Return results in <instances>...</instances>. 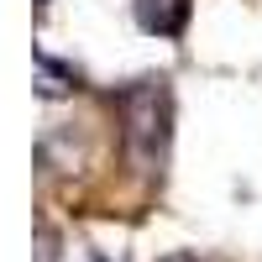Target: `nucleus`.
Masks as SVG:
<instances>
[{"instance_id":"1","label":"nucleus","mask_w":262,"mask_h":262,"mask_svg":"<svg viewBox=\"0 0 262 262\" xmlns=\"http://www.w3.org/2000/svg\"><path fill=\"white\" fill-rule=\"evenodd\" d=\"M126 121H131L137 158L142 163L163 158V142H168V90H163V79H142L126 95Z\"/></svg>"},{"instance_id":"2","label":"nucleus","mask_w":262,"mask_h":262,"mask_svg":"<svg viewBox=\"0 0 262 262\" xmlns=\"http://www.w3.org/2000/svg\"><path fill=\"white\" fill-rule=\"evenodd\" d=\"M137 16H142L147 32H173V27H179V16H184V0H142Z\"/></svg>"},{"instance_id":"3","label":"nucleus","mask_w":262,"mask_h":262,"mask_svg":"<svg viewBox=\"0 0 262 262\" xmlns=\"http://www.w3.org/2000/svg\"><path fill=\"white\" fill-rule=\"evenodd\" d=\"M37 79H42V95H48V100H58V95L79 90L74 69H63V63H53V58H37Z\"/></svg>"},{"instance_id":"4","label":"nucleus","mask_w":262,"mask_h":262,"mask_svg":"<svg viewBox=\"0 0 262 262\" xmlns=\"http://www.w3.org/2000/svg\"><path fill=\"white\" fill-rule=\"evenodd\" d=\"M168 262H194V257H168Z\"/></svg>"}]
</instances>
